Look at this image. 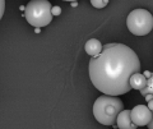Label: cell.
Segmentation results:
<instances>
[{"mask_svg": "<svg viewBox=\"0 0 153 129\" xmlns=\"http://www.w3.org/2000/svg\"><path fill=\"white\" fill-rule=\"evenodd\" d=\"M142 96H146V95H153V73L151 74V77L147 78V86L146 88H143L140 91Z\"/></svg>", "mask_w": 153, "mask_h": 129, "instance_id": "obj_9", "label": "cell"}, {"mask_svg": "<svg viewBox=\"0 0 153 129\" xmlns=\"http://www.w3.org/2000/svg\"><path fill=\"white\" fill-rule=\"evenodd\" d=\"M128 30L135 36H146L153 30V17L146 9H134L126 18Z\"/></svg>", "mask_w": 153, "mask_h": 129, "instance_id": "obj_4", "label": "cell"}, {"mask_svg": "<svg viewBox=\"0 0 153 129\" xmlns=\"http://www.w3.org/2000/svg\"><path fill=\"white\" fill-rule=\"evenodd\" d=\"M51 12H52V16H56L57 17V16H60V14H61V8L57 7V5L56 7H52V10Z\"/></svg>", "mask_w": 153, "mask_h": 129, "instance_id": "obj_11", "label": "cell"}, {"mask_svg": "<svg viewBox=\"0 0 153 129\" xmlns=\"http://www.w3.org/2000/svg\"><path fill=\"white\" fill-rule=\"evenodd\" d=\"M144 98L147 100V102H148V101H151V100H153V95H146Z\"/></svg>", "mask_w": 153, "mask_h": 129, "instance_id": "obj_14", "label": "cell"}, {"mask_svg": "<svg viewBox=\"0 0 153 129\" xmlns=\"http://www.w3.org/2000/svg\"><path fill=\"white\" fill-rule=\"evenodd\" d=\"M84 49H85V52L91 56H97L102 52L103 50V46L102 44L100 42V40L97 39H89L84 45Z\"/></svg>", "mask_w": 153, "mask_h": 129, "instance_id": "obj_7", "label": "cell"}, {"mask_svg": "<svg viewBox=\"0 0 153 129\" xmlns=\"http://www.w3.org/2000/svg\"><path fill=\"white\" fill-rule=\"evenodd\" d=\"M130 86H131V89L142 91L143 88H146V86H147V77L142 73L133 74L130 78Z\"/></svg>", "mask_w": 153, "mask_h": 129, "instance_id": "obj_8", "label": "cell"}, {"mask_svg": "<svg viewBox=\"0 0 153 129\" xmlns=\"http://www.w3.org/2000/svg\"><path fill=\"white\" fill-rule=\"evenodd\" d=\"M89 78L100 92L120 96L131 89L130 78L139 73L140 61L135 51L124 44H107L100 55L89 60Z\"/></svg>", "mask_w": 153, "mask_h": 129, "instance_id": "obj_1", "label": "cell"}, {"mask_svg": "<svg viewBox=\"0 0 153 129\" xmlns=\"http://www.w3.org/2000/svg\"><path fill=\"white\" fill-rule=\"evenodd\" d=\"M119 129H137V125L131 120V110H123L116 119Z\"/></svg>", "mask_w": 153, "mask_h": 129, "instance_id": "obj_6", "label": "cell"}, {"mask_svg": "<svg viewBox=\"0 0 153 129\" xmlns=\"http://www.w3.org/2000/svg\"><path fill=\"white\" fill-rule=\"evenodd\" d=\"M91 4L97 9H102L108 4V0H91Z\"/></svg>", "mask_w": 153, "mask_h": 129, "instance_id": "obj_10", "label": "cell"}, {"mask_svg": "<svg viewBox=\"0 0 153 129\" xmlns=\"http://www.w3.org/2000/svg\"><path fill=\"white\" fill-rule=\"evenodd\" d=\"M148 109H149L153 113V100H151V101H148Z\"/></svg>", "mask_w": 153, "mask_h": 129, "instance_id": "obj_12", "label": "cell"}, {"mask_svg": "<svg viewBox=\"0 0 153 129\" xmlns=\"http://www.w3.org/2000/svg\"><path fill=\"white\" fill-rule=\"evenodd\" d=\"M131 120L137 127L148 125V123L152 120V111L148 109V106L137 105L131 109Z\"/></svg>", "mask_w": 153, "mask_h": 129, "instance_id": "obj_5", "label": "cell"}, {"mask_svg": "<svg viewBox=\"0 0 153 129\" xmlns=\"http://www.w3.org/2000/svg\"><path fill=\"white\" fill-rule=\"evenodd\" d=\"M148 129H153V113H152V120L149 122V123H148Z\"/></svg>", "mask_w": 153, "mask_h": 129, "instance_id": "obj_13", "label": "cell"}, {"mask_svg": "<svg viewBox=\"0 0 153 129\" xmlns=\"http://www.w3.org/2000/svg\"><path fill=\"white\" fill-rule=\"evenodd\" d=\"M52 7L49 0H31L26 5L25 17L31 26L36 28L45 27L52 21Z\"/></svg>", "mask_w": 153, "mask_h": 129, "instance_id": "obj_3", "label": "cell"}, {"mask_svg": "<svg viewBox=\"0 0 153 129\" xmlns=\"http://www.w3.org/2000/svg\"><path fill=\"white\" fill-rule=\"evenodd\" d=\"M0 9H1V10H0V16H4V0H1V8H0Z\"/></svg>", "mask_w": 153, "mask_h": 129, "instance_id": "obj_15", "label": "cell"}, {"mask_svg": "<svg viewBox=\"0 0 153 129\" xmlns=\"http://www.w3.org/2000/svg\"><path fill=\"white\" fill-rule=\"evenodd\" d=\"M64 1H69V3H74V1H78V0H64Z\"/></svg>", "mask_w": 153, "mask_h": 129, "instance_id": "obj_16", "label": "cell"}, {"mask_svg": "<svg viewBox=\"0 0 153 129\" xmlns=\"http://www.w3.org/2000/svg\"><path fill=\"white\" fill-rule=\"evenodd\" d=\"M124 110V104L117 96H103L97 97L93 104V115L102 125H114L116 123L119 114Z\"/></svg>", "mask_w": 153, "mask_h": 129, "instance_id": "obj_2", "label": "cell"}, {"mask_svg": "<svg viewBox=\"0 0 153 129\" xmlns=\"http://www.w3.org/2000/svg\"><path fill=\"white\" fill-rule=\"evenodd\" d=\"M40 31H41V28H35V32H36V33H38Z\"/></svg>", "mask_w": 153, "mask_h": 129, "instance_id": "obj_17", "label": "cell"}]
</instances>
